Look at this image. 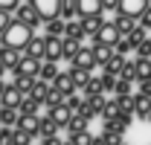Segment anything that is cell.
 I'll return each instance as SVG.
<instances>
[{"label":"cell","instance_id":"cell-1","mask_svg":"<svg viewBox=\"0 0 151 145\" xmlns=\"http://www.w3.org/2000/svg\"><path fill=\"white\" fill-rule=\"evenodd\" d=\"M29 41H32V26H26L23 20H12L9 26H6V32L0 35V44H6V47H15V50H26L29 47Z\"/></svg>","mask_w":151,"mask_h":145},{"label":"cell","instance_id":"cell-2","mask_svg":"<svg viewBox=\"0 0 151 145\" xmlns=\"http://www.w3.org/2000/svg\"><path fill=\"white\" fill-rule=\"evenodd\" d=\"M32 6L38 9V15L44 18V23L52 18H61V9H64V0H32Z\"/></svg>","mask_w":151,"mask_h":145},{"label":"cell","instance_id":"cell-3","mask_svg":"<svg viewBox=\"0 0 151 145\" xmlns=\"http://www.w3.org/2000/svg\"><path fill=\"white\" fill-rule=\"evenodd\" d=\"M15 18L23 20V23H26V26H32V29H35L38 23H44V18L38 15V9L32 6V0H29V3H20L18 9H15Z\"/></svg>","mask_w":151,"mask_h":145},{"label":"cell","instance_id":"cell-4","mask_svg":"<svg viewBox=\"0 0 151 145\" xmlns=\"http://www.w3.org/2000/svg\"><path fill=\"white\" fill-rule=\"evenodd\" d=\"M70 61H73V67H81V70H90V72L99 67V61H96V55H93V47H90V50H87V47H81Z\"/></svg>","mask_w":151,"mask_h":145},{"label":"cell","instance_id":"cell-5","mask_svg":"<svg viewBox=\"0 0 151 145\" xmlns=\"http://www.w3.org/2000/svg\"><path fill=\"white\" fill-rule=\"evenodd\" d=\"M122 38H125V35L119 32V26L108 20V23H102V29H99V35H96V41H102V44H111V47H116V44H119Z\"/></svg>","mask_w":151,"mask_h":145},{"label":"cell","instance_id":"cell-6","mask_svg":"<svg viewBox=\"0 0 151 145\" xmlns=\"http://www.w3.org/2000/svg\"><path fill=\"white\" fill-rule=\"evenodd\" d=\"M47 61H58L64 58V38L61 35H47Z\"/></svg>","mask_w":151,"mask_h":145},{"label":"cell","instance_id":"cell-7","mask_svg":"<svg viewBox=\"0 0 151 145\" xmlns=\"http://www.w3.org/2000/svg\"><path fill=\"white\" fill-rule=\"evenodd\" d=\"M20 102H23V93L18 90V84H15V81H9V84H6V90H3L0 105H3V108H20Z\"/></svg>","mask_w":151,"mask_h":145},{"label":"cell","instance_id":"cell-8","mask_svg":"<svg viewBox=\"0 0 151 145\" xmlns=\"http://www.w3.org/2000/svg\"><path fill=\"white\" fill-rule=\"evenodd\" d=\"M20 58H23V55H20V50H15V47H6V44L0 47V61L6 64V70L18 72V64H20Z\"/></svg>","mask_w":151,"mask_h":145},{"label":"cell","instance_id":"cell-9","mask_svg":"<svg viewBox=\"0 0 151 145\" xmlns=\"http://www.w3.org/2000/svg\"><path fill=\"white\" fill-rule=\"evenodd\" d=\"M145 9H148V0H119V12L134 15L137 20L142 18V12H145Z\"/></svg>","mask_w":151,"mask_h":145},{"label":"cell","instance_id":"cell-10","mask_svg":"<svg viewBox=\"0 0 151 145\" xmlns=\"http://www.w3.org/2000/svg\"><path fill=\"white\" fill-rule=\"evenodd\" d=\"M50 116H52V119H55L61 128H67V122H70V119L76 116V110L70 108L67 102H61V105H55V108H50Z\"/></svg>","mask_w":151,"mask_h":145},{"label":"cell","instance_id":"cell-11","mask_svg":"<svg viewBox=\"0 0 151 145\" xmlns=\"http://www.w3.org/2000/svg\"><path fill=\"white\" fill-rule=\"evenodd\" d=\"M18 72L20 75H38L41 72V58H32V55L23 52V58H20V64H18Z\"/></svg>","mask_w":151,"mask_h":145},{"label":"cell","instance_id":"cell-12","mask_svg":"<svg viewBox=\"0 0 151 145\" xmlns=\"http://www.w3.org/2000/svg\"><path fill=\"white\" fill-rule=\"evenodd\" d=\"M52 84H55V87L64 93V96H73V93L78 90V87H76V81H73V75H70V70H67V72H58Z\"/></svg>","mask_w":151,"mask_h":145},{"label":"cell","instance_id":"cell-13","mask_svg":"<svg viewBox=\"0 0 151 145\" xmlns=\"http://www.w3.org/2000/svg\"><path fill=\"white\" fill-rule=\"evenodd\" d=\"M78 3V18H87V15H102L105 6L102 0H76Z\"/></svg>","mask_w":151,"mask_h":145},{"label":"cell","instance_id":"cell-14","mask_svg":"<svg viewBox=\"0 0 151 145\" xmlns=\"http://www.w3.org/2000/svg\"><path fill=\"white\" fill-rule=\"evenodd\" d=\"M148 110H151V96L134 93V113H137L139 119H148Z\"/></svg>","mask_w":151,"mask_h":145},{"label":"cell","instance_id":"cell-15","mask_svg":"<svg viewBox=\"0 0 151 145\" xmlns=\"http://www.w3.org/2000/svg\"><path fill=\"white\" fill-rule=\"evenodd\" d=\"M23 52H26V55H32V58H44V55H47V35H41V38H35V35H32L29 47H26Z\"/></svg>","mask_w":151,"mask_h":145},{"label":"cell","instance_id":"cell-16","mask_svg":"<svg viewBox=\"0 0 151 145\" xmlns=\"http://www.w3.org/2000/svg\"><path fill=\"white\" fill-rule=\"evenodd\" d=\"M113 23L119 26V32H122V35H131V29H137V26H139V20L134 18V15H125V12H119Z\"/></svg>","mask_w":151,"mask_h":145},{"label":"cell","instance_id":"cell-17","mask_svg":"<svg viewBox=\"0 0 151 145\" xmlns=\"http://www.w3.org/2000/svg\"><path fill=\"white\" fill-rule=\"evenodd\" d=\"M113 52H116V50H113L111 44H102V41H96V44H93V55H96V61H99L102 67L113 58Z\"/></svg>","mask_w":151,"mask_h":145},{"label":"cell","instance_id":"cell-18","mask_svg":"<svg viewBox=\"0 0 151 145\" xmlns=\"http://www.w3.org/2000/svg\"><path fill=\"white\" fill-rule=\"evenodd\" d=\"M58 128H61V125H58L50 113H47V116H38V134H41V136H52Z\"/></svg>","mask_w":151,"mask_h":145},{"label":"cell","instance_id":"cell-19","mask_svg":"<svg viewBox=\"0 0 151 145\" xmlns=\"http://www.w3.org/2000/svg\"><path fill=\"white\" fill-rule=\"evenodd\" d=\"M102 15H87V18H81V26H84V35H99V29H102Z\"/></svg>","mask_w":151,"mask_h":145},{"label":"cell","instance_id":"cell-20","mask_svg":"<svg viewBox=\"0 0 151 145\" xmlns=\"http://www.w3.org/2000/svg\"><path fill=\"white\" fill-rule=\"evenodd\" d=\"M15 128H23V131H29V134L38 136V113H20Z\"/></svg>","mask_w":151,"mask_h":145},{"label":"cell","instance_id":"cell-21","mask_svg":"<svg viewBox=\"0 0 151 145\" xmlns=\"http://www.w3.org/2000/svg\"><path fill=\"white\" fill-rule=\"evenodd\" d=\"M35 81H38V75H20V72H15V84H18V90L23 93V96H29V93H32Z\"/></svg>","mask_w":151,"mask_h":145},{"label":"cell","instance_id":"cell-22","mask_svg":"<svg viewBox=\"0 0 151 145\" xmlns=\"http://www.w3.org/2000/svg\"><path fill=\"white\" fill-rule=\"evenodd\" d=\"M70 75H73V81H76V87H78V90H84V84L93 78L90 70H81V67H70Z\"/></svg>","mask_w":151,"mask_h":145},{"label":"cell","instance_id":"cell-23","mask_svg":"<svg viewBox=\"0 0 151 145\" xmlns=\"http://www.w3.org/2000/svg\"><path fill=\"white\" fill-rule=\"evenodd\" d=\"M50 87H52L50 81H44V78H38V81H35V87H32V93H29V96H32V99H38V102L44 105V102H47V93H50Z\"/></svg>","mask_w":151,"mask_h":145},{"label":"cell","instance_id":"cell-24","mask_svg":"<svg viewBox=\"0 0 151 145\" xmlns=\"http://www.w3.org/2000/svg\"><path fill=\"white\" fill-rule=\"evenodd\" d=\"M55 75H58V64L55 61H47V64H41V72H38V78H44V81H55Z\"/></svg>","mask_w":151,"mask_h":145},{"label":"cell","instance_id":"cell-25","mask_svg":"<svg viewBox=\"0 0 151 145\" xmlns=\"http://www.w3.org/2000/svg\"><path fill=\"white\" fill-rule=\"evenodd\" d=\"M64 32H67V20H64V18L47 20V35H61V38H64Z\"/></svg>","mask_w":151,"mask_h":145},{"label":"cell","instance_id":"cell-26","mask_svg":"<svg viewBox=\"0 0 151 145\" xmlns=\"http://www.w3.org/2000/svg\"><path fill=\"white\" fill-rule=\"evenodd\" d=\"M148 35H151V32H148V29H145V26H142V23H139L137 29H131V35H125V38L131 41V44H134V50H137V47H139V44H142V41H145V38H148Z\"/></svg>","mask_w":151,"mask_h":145},{"label":"cell","instance_id":"cell-27","mask_svg":"<svg viewBox=\"0 0 151 145\" xmlns=\"http://www.w3.org/2000/svg\"><path fill=\"white\" fill-rule=\"evenodd\" d=\"M61 102H67V96H64V93L52 84V87H50V93H47V102H44V105H47V108H55V105H61Z\"/></svg>","mask_w":151,"mask_h":145},{"label":"cell","instance_id":"cell-28","mask_svg":"<svg viewBox=\"0 0 151 145\" xmlns=\"http://www.w3.org/2000/svg\"><path fill=\"white\" fill-rule=\"evenodd\" d=\"M134 61H137V81H139V78H148L151 75V58H139V55H137Z\"/></svg>","mask_w":151,"mask_h":145},{"label":"cell","instance_id":"cell-29","mask_svg":"<svg viewBox=\"0 0 151 145\" xmlns=\"http://www.w3.org/2000/svg\"><path fill=\"white\" fill-rule=\"evenodd\" d=\"M32 136H35V134H29V131H23V128H15L12 145H32Z\"/></svg>","mask_w":151,"mask_h":145},{"label":"cell","instance_id":"cell-30","mask_svg":"<svg viewBox=\"0 0 151 145\" xmlns=\"http://www.w3.org/2000/svg\"><path fill=\"white\" fill-rule=\"evenodd\" d=\"M81 50V44H78V38H70V35H64V58H73L76 52Z\"/></svg>","mask_w":151,"mask_h":145},{"label":"cell","instance_id":"cell-31","mask_svg":"<svg viewBox=\"0 0 151 145\" xmlns=\"http://www.w3.org/2000/svg\"><path fill=\"white\" fill-rule=\"evenodd\" d=\"M116 78H119L116 72L105 70V72H102V78H99V81H102V90H105V93H108V90H116Z\"/></svg>","mask_w":151,"mask_h":145},{"label":"cell","instance_id":"cell-32","mask_svg":"<svg viewBox=\"0 0 151 145\" xmlns=\"http://www.w3.org/2000/svg\"><path fill=\"white\" fill-rule=\"evenodd\" d=\"M64 35H70V38H84V26H81V20H67V32Z\"/></svg>","mask_w":151,"mask_h":145},{"label":"cell","instance_id":"cell-33","mask_svg":"<svg viewBox=\"0 0 151 145\" xmlns=\"http://www.w3.org/2000/svg\"><path fill=\"white\" fill-rule=\"evenodd\" d=\"M70 142H73V145H90L93 136H90L87 128H84V131H73V134H70Z\"/></svg>","mask_w":151,"mask_h":145},{"label":"cell","instance_id":"cell-34","mask_svg":"<svg viewBox=\"0 0 151 145\" xmlns=\"http://www.w3.org/2000/svg\"><path fill=\"white\" fill-rule=\"evenodd\" d=\"M38 105H41V102H38V99H32V96H23V102H20V113H38Z\"/></svg>","mask_w":151,"mask_h":145},{"label":"cell","instance_id":"cell-35","mask_svg":"<svg viewBox=\"0 0 151 145\" xmlns=\"http://www.w3.org/2000/svg\"><path fill=\"white\" fill-rule=\"evenodd\" d=\"M116 96H131V78H125V75H119L116 78Z\"/></svg>","mask_w":151,"mask_h":145},{"label":"cell","instance_id":"cell-36","mask_svg":"<svg viewBox=\"0 0 151 145\" xmlns=\"http://www.w3.org/2000/svg\"><path fill=\"white\" fill-rule=\"evenodd\" d=\"M119 75H125V78L137 81V61H134V58H125V67H122V72H119Z\"/></svg>","mask_w":151,"mask_h":145},{"label":"cell","instance_id":"cell-37","mask_svg":"<svg viewBox=\"0 0 151 145\" xmlns=\"http://www.w3.org/2000/svg\"><path fill=\"white\" fill-rule=\"evenodd\" d=\"M81 93H84V99H87V96H96V93H105V90H102V81H99V78H90Z\"/></svg>","mask_w":151,"mask_h":145},{"label":"cell","instance_id":"cell-38","mask_svg":"<svg viewBox=\"0 0 151 145\" xmlns=\"http://www.w3.org/2000/svg\"><path fill=\"white\" fill-rule=\"evenodd\" d=\"M105 145H119L122 142V131H105Z\"/></svg>","mask_w":151,"mask_h":145},{"label":"cell","instance_id":"cell-39","mask_svg":"<svg viewBox=\"0 0 151 145\" xmlns=\"http://www.w3.org/2000/svg\"><path fill=\"white\" fill-rule=\"evenodd\" d=\"M84 128H87V122H84V119H81L78 113H76L73 119L67 122V131H70V134H73V131H84Z\"/></svg>","mask_w":151,"mask_h":145},{"label":"cell","instance_id":"cell-40","mask_svg":"<svg viewBox=\"0 0 151 145\" xmlns=\"http://www.w3.org/2000/svg\"><path fill=\"white\" fill-rule=\"evenodd\" d=\"M134 52L139 55V58H151V35L145 38V41H142V44H139V47H137Z\"/></svg>","mask_w":151,"mask_h":145},{"label":"cell","instance_id":"cell-41","mask_svg":"<svg viewBox=\"0 0 151 145\" xmlns=\"http://www.w3.org/2000/svg\"><path fill=\"white\" fill-rule=\"evenodd\" d=\"M113 50H116L119 55H131V52H134V44L128 41V38H122V41H119V44H116Z\"/></svg>","mask_w":151,"mask_h":145},{"label":"cell","instance_id":"cell-42","mask_svg":"<svg viewBox=\"0 0 151 145\" xmlns=\"http://www.w3.org/2000/svg\"><path fill=\"white\" fill-rule=\"evenodd\" d=\"M12 12H9V9H0V35H3V32H6V26H9V23H12Z\"/></svg>","mask_w":151,"mask_h":145},{"label":"cell","instance_id":"cell-43","mask_svg":"<svg viewBox=\"0 0 151 145\" xmlns=\"http://www.w3.org/2000/svg\"><path fill=\"white\" fill-rule=\"evenodd\" d=\"M67 105H70L73 110H78L81 105H84V96H78V93H73V96H67Z\"/></svg>","mask_w":151,"mask_h":145},{"label":"cell","instance_id":"cell-44","mask_svg":"<svg viewBox=\"0 0 151 145\" xmlns=\"http://www.w3.org/2000/svg\"><path fill=\"white\" fill-rule=\"evenodd\" d=\"M139 93L151 96V75H148V78H139Z\"/></svg>","mask_w":151,"mask_h":145},{"label":"cell","instance_id":"cell-45","mask_svg":"<svg viewBox=\"0 0 151 145\" xmlns=\"http://www.w3.org/2000/svg\"><path fill=\"white\" fill-rule=\"evenodd\" d=\"M139 23H142V26H145V29L151 32V6L145 9V12H142V18H139Z\"/></svg>","mask_w":151,"mask_h":145},{"label":"cell","instance_id":"cell-46","mask_svg":"<svg viewBox=\"0 0 151 145\" xmlns=\"http://www.w3.org/2000/svg\"><path fill=\"white\" fill-rule=\"evenodd\" d=\"M20 0H0V9H18Z\"/></svg>","mask_w":151,"mask_h":145},{"label":"cell","instance_id":"cell-47","mask_svg":"<svg viewBox=\"0 0 151 145\" xmlns=\"http://www.w3.org/2000/svg\"><path fill=\"white\" fill-rule=\"evenodd\" d=\"M44 145H61V139L52 134V136H44Z\"/></svg>","mask_w":151,"mask_h":145},{"label":"cell","instance_id":"cell-48","mask_svg":"<svg viewBox=\"0 0 151 145\" xmlns=\"http://www.w3.org/2000/svg\"><path fill=\"white\" fill-rule=\"evenodd\" d=\"M105 9H119V0H102Z\"/></svg>","mask_w":151,"mask_h":145},{"label":"cell","instance_id":"cell-49","mask_svg":"<svg viewBox=\"0 0 151 145\" xmlns=\"http://www.w3.org/2000/svg\"><path fill=\"white\" fill-rule=\"evenodd\" d=\"M90 145H105V136H93V142Z\"/></svg>","mask_w":151,"mask_h":145},{"label":"cell","instance_id":"cell-50","mask_svg":"<svg viewBox=\"0 0 151 145\" xmlns=\"http://www.w3.org/2000/svg\"><path fill=\"white\" fill-rule=\"evenodd\" d=\"M3 90H6V81H0V99H3Z\"/></svg>","mask_w":151,"mask_h":145},{"label":"cell","instance_id":"cell-51","mask_svg":"<svg viewBox=\"0 0 151 145\" xmlns=\"http://www.w3.org/2000/svg\"><path fill=\"white\" fill-rule=\"evenodd\" d=\"M3 72H6V64H3V61H0V75H3Z\"/></svg>","mask_w":151,"mask_h":145},{"label":"cell","instance_id":"cell-52","mask_svg":"<svg viewBox=\"0 0 151 145\" xmlns=\"http://www.w3.org/2000/svg\"><path fill=\"white\" fill-rule=\"evenodd\" d=\"M61 145H73V142H70V139H67V142H61Z\"/></svg>","mask_w":151,"mask_h":145},{"label":"cell","instance_id":"cell-53","mask_svg":"<svg viewBox=\"0 0 151 145\" xmlns=\"http://www.w3.org/2000/svg\"><path fill=\"white\" fill-rule=\"evenodd\" d=\"M148 122H151V110H148Z\"/></svg>","mask_w":151,"mask_h":145},{"label":"cell","instance_id":"cell-54","mask_svg":"<svg viewBox=\"0 0 151 145\" xmlns=\"http://www.w3.org/2000/svg\"><path fill=\"white\" fill-rule=\"evenodd\" d=\"M119 145H125V142H119Z\"/></svg>","mask_w":151,"mask_h":145}]
</instances>
